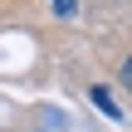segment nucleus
<instances>
[{
    "label": "nucleus",
    "mask_w": 132,
    "mask_h": 132,
    "mask_svg": "<svg viewBox=\"0 0 132 132\" xmlns=\"http://www.w3.org/2000/svg\"><path fill=\"white\" fill-rule=\"evenodd\" d=\"M93 103H98V113H108V118H122V108L113 103V93H108V88H93Z\"/></svg>",
    "instance_id": "obj_1"
},
{
    "label": "nucleus",
    "mask_w": 132,
    "mask_h": 132,
    "mask_svg": "<svg viewBox=\"0 0 132 132\" xmlns=\"http://www.w3.org/2000/svg\"><path fill=\"white\" fill-rule=\"evenodd\" d=\"M49 10H54V15H59V20H69V15H73V10H78V0H49Z\"/></svg>",
    "instance_id": "obj_2"
}]
</instances>
